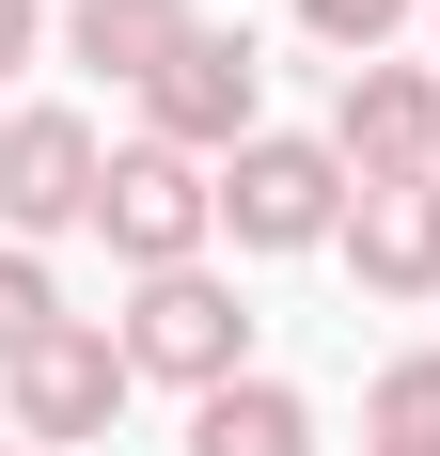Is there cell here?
Here are the masks:
<instances>
[{
	"instance_id": "obj_1",
	"label": "cell",
	"mask_w": 440,
	"mask_h": 456,
	"mask_svg": "<svg viewBox=\"0 0 440 456\" xmlns=\"http://www.w3.org/2000/svg\"><path fill=\"white\" fill-rule=\"evenodd\" d=\"M346 205H362V174L346 158H330V126H267V142H236V158H220V236H236V252H330V236H346Z\"/></svg>"
},
{
	"instance_id": "obj_2",
	"label": "cell",
	"mask_w": 440,
	"mask_h": 456,
	"mask_svg": "<svg viewBox=\"0 0 440 456\" xmlns=\"http://www.w3.org/2000/svg\"><path fill=\"white\" fill-rule=\"evenodd\" d=\"M94 236H110V268H126V283L205 268V236H220V174H205V158H174V142H126V158H110V189H94Z\"/></svg>"
},
{
	"instance_id": "obj_3",
	"label": "cell",
	"mask_w": 440,
	"mask_h": 456,
	"mask_svg": "<svg viewBox=\"0 0 440 456\" xmlns=\"http://www.w3.org/2000/svg\"><path fill=\"white\" fill-rule=\"evenodd\" d=\"M110 330H126V378H158V394H189V410L252 378V315H236V283H220V268L142 283V299H126Z\"/></svg>"
},
{
	"instance_id": "obj_4",
	"label": "cell",
	"mask_w": 440,
	"mask_h": 456,
	"mask_svg": "<svg viewBox=\"0 0 440 456\" xmlns=\"http://www.w3.org/2000/svg\"><path fill=\"white\" fill-rule=\"evenodd\" d=\"M126 394H142V378H126V330H110V315H63V330L32 346V362L0 378V441H32V456H79L94 425L126 410Z\"/></svg>"
},
{
	"instance_id": "obj_5",
	"label": "cell",
	"mask_w": 440,
	"mask_h": 456,
	"mask_svg": "<svg viewBox=\"0 0 440 456\" xmlns=\"http://www.w3.org/2000/svg\"><path fill=\"white\" fill-rule=\"evenodd\" d=\"M142 142H174V158H236V142H267V63H252V32H189L174 63H158V94H142Z\"/></svg>"
},
{
	"instance_id": "obj_6",
	"label": "cell",
	"mask_w": 440,
	"mask_h": 456,
	"mask_svg": "<svg viewBox=\"0 0 440 456\" xmlns=\"http://www.w3.org/2000/svg\"><path fill=\"white\" fill-rule=\"evenodd\" d=\"M94 189H110V142H94V110H16L0 126V236L32 252V236H79L94 221Z\"/></svg>"
},
{
	"instance_id": "obj_7",
	"label": "cell",
	"mask_w": 440,
	"mask_h": 456,
	"mask_svg": "<svg viewBox=\"0 0 440 456\" xmlns=\"http://www.w3.org/2000/svg\"><path fill=\"white\" fill-rule=\"evenodd\" d=\"M330 158H346L362 189L440 174V63H346V79H330Z\"/></svg>"
},
{
	"instance_id": "obj_8",
	"label": "cell",
	"mask_w": 440,
	"mask_h": 456,
	"mask_svg": "<svg viewBox=\"0 0 440 456\" xmlns=\"http://www.w3.org/2000/svg\"><path fill=\"white\" fill-rule=\"evenodd\" d=\"M330 252L362 268V299H440V174H409V189H362Z\"/></svg>"
},
{
	"instance_id": "obj_9",
	"label": "cell",
	"mask_w": 440,
	"mask_h": 456,
	"mask_svg": "<svg viewBox=\"0 0 440 456\" xmlns=\"http://www.w3.org/2000/svg\"><path fill=\"white\" fill-rule=\"evenodd\" d=\"M205 32V0H63V63H94V79L158 94V63Z\"/></svg>"
},
{
	"instance_id": "obj_10",
	"label": "cell",
	"mask_w": 440,
	"mask_h": 456,
	"mask_svg": "<svg viewBox=\"0 0 440 456\" xmlns=\"http://www.w3.org/2000/svg\"><path fill=\"white\" fill-rule=\"evenodd\" d=\"M189 456H314V410L283 394V378H236V394L189 410Z\"/></svg>"
},
{
	"instance_id": "obj_11",
	"label": "cell",
	"mask_w": 440,
	"mask_h": 456,
	"mask_svg": "<svg viewBox=\"0 0 440 456\" xmlns=\"http://www.w3.org/2000/svg\"><path fill=\"white\" fill-rule=\"evenodd\" d=\"M362 456H440V346L362 378Z\"/></svg>"
},
{
	"instance_id": "obj_12",
	"label": "cell",
	"mask_w": 440,
	"mask_h": 456,
	"mask_svg": "<svg viewBox=\"0 0 440 456\" xmlns=\"http://www.w3.org/2000/svg\"><path fill=\"white\" fill-rule=\"evenodd\" d=\"M47 330H63V283H47V252H16V236H0V378L32 362Z\"/></svg>"
},
{
	"instance_id": "obj_13",
	"label": "cell",
	"mask_w": 440,
	"mask_h": 456,
	"mask_svg": "<svg viewBox=\"0 0 440 456\" xmlns=\"http://www.w3.org/2000/svg\"><path fill=\"white\" fill-rule=\"evenodd\" d=\"M425 16V0H299V32L330 47V63H394V32Z\"/></svg>"
},
{
	"instance_id": "obj_14",
	"label": "cell",
	"mask_w": 440,
	"mask_h": 456,
	"mask_svg": "<svg viewBox=\"0 0 440 456\" xmlns=\"http://www.w3.org/2000/svg\"><path fill=\"white\" fill-rule=\"evenodd\" d=\"M47 47H63V16H47V0H0V79H16V63H47Z\"/></svg>"
},
{
	"instance_id": "obj_15",
	"label": "cell",
	"mask_w": 440,
	"mask_h": 456,
	"mask_svg": "<svg viewBox=\"0 0 440 456\" xmlns=\"http://www.w3.org/2000/svg\"><path fill=\"white\" fill-rule=\"evenodd\" d=\"M425 32H440V0H425Z\"/></svg>"
},
{
	"instance_id": "obj_16",
	"label": "cell",
	"mask_w": 440,
	"mask_h": 456,
	"mask_svg": "<svg viewBox=\"0 0 440 456\" xmlns=\"http://www.w3.org/2000/svg\"><path fill=\"white\" fill-rule=\"evenodd\" d=\"M0 126H16V110H0Z\"/></svg>"
},
{
	"instance_id": "obj_17",
	"label": "cell",
	"mask_w": 440,
	"mask_h": 456,
	"mask_svg": "<svg viewBox=\"0 0 440 456\" xmlns=\"http://www.w3.org/2000/svg\"><path fill=\"white\" fill-rule=\"evenodd\" d=\"M0 456H16V441H0Z\"/></svg>"
},
{
	"instance_id": "obj_18",
	"label": "cell",
	"mask_w": 440,
	"mask_h": 456,
	"mask_svg": "<svg viewBox=\"0 0 440 456\" xmlns=\"http://www.w3.org/2000/svg\"><path fill=\"white\" fill-rule=\"evenodd\" d=\"M16 456H32V441H16Z\"/></svg>"
}]
</instances>
